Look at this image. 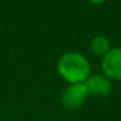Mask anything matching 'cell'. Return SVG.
<instances>
[{
    "label": "cell",
    "mask_w": 121,
    "mask_h": 121,
    "mask_svg": "<svg viewBox=\"0 0 121 121\" xmlns=\"http://www.w3.org/2000/svg\"><path fill=\"white\" fill-rule=\"evenodd\" d=\"M89 94L96 96H106L112 91V81L105 74H93L83 82Z\"/></svg>",
    "instance_id": "obj_4"
},
{
    "label": "cell",
    "mask_w": 121,
    "mask_h": 121,
    "mask_svg": "<svg viewBox=\"0 0 121 121\" xmlns=\"http://www.w3.org/2000/svg\"><path fill=\"white\" fill-rule=\"evenodd\" d=\"M91 49L95 55H106L111 48V41L105 35H95L91 41Z\"/></svg>",
    "instance_id": "obj_5"
},
{
    "label": "cell",
    "mask_w": 121,
    "mask_h": 121,
    "mask_svg": "<svg viewBox=\"0 0 121 121\" xmlns=\"http://www.w3.org/2000/svg\"><path fill=\"white\" fill-rule=\"evenodd\" d=\"M88 95L85 83H69L61 94V104L67 109H78L85 104Z\"/></svg>",
    "instance_id": "obj_2"
},
{
    "label": "cell",
    "mask_w": 121,
    "mask_h": 121,
    "mask_svg": "<svg viewBox=\"0 0 121 121\" xmlns=\"http://www.w3.org/2000/svg\"><path fill=\"white\" fill-rule=\"evenodd\" d=\"M89 2H92V4H95V5H98V4H102V2H105L106 0H88Z\"/></svg>",
    "instance_id": "obj_6"
},
{
    "label": "cell",
    "mask_w": 121,
    "mask_h": 121,
    "mask_svg": "<svg viewBox=\"0 0 121 121\" xmlns=\"http://www.w3.org/2000/svg\"><path fill=\"white\" fill-rule=\"evenodd\" d=\"M101 67L109 79L121 80V48H112L104 56Z\"/></svg>",
    "instance_id": "obj_3"
},
{
    "label": "cell",
    "mask_w": 121,
    "mask_h": 121,
    "mask_svg": "<svg viewBox=\"0 0 121 121\" xmlns=\"http://www.w3.org/2000/svg\"><path fill=\"white\" fill-rule=\"evenodd\" d=\"M58 72L69 83H83L91 75V66L82 54L68 52L59 58Z\"/></svg>",
    "instance_id": "obj_1"
}]
</instances>
